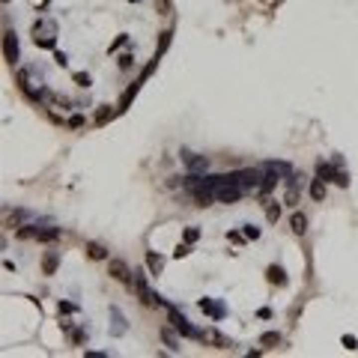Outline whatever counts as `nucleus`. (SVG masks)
I'll return each instance as SVG.
<instances>
[{
	"instance_id": "f3484780",
	"label": "nucleus",
	"mask_w": 358,
	"mask_h": 358,
	"mask_svg": "<svg viewBox=\"0 0 358 358\" xmlns=\"http://www.w3.org/2000/svg\"><path fill=\"white\" fill-rule=\"evenodd\" d=\"M281 206H284V203H278V200H269V203H266V221H269V224H275V221L281 218Z\"/></svg>"
},
{
	"instance_id": "1a4fd4ad",
	"label": "nucleus",
	"mask_w": 358,
	"mask_h": 358,
	"mask_svg": "<svg viewBox=\"0 0 358 358\" xmlns=\"http://www.w3.org/2000/svg\"><path fill=\"white\" fill-rule=\"evenodd\" d=\"M290 227H293L296 236H305V233H308V215H305V212H293V215H290Z\"/></svg>"
},
{
	"instance_id": "7ed1b4c3",
	"label": "nucleus",
	"mask_w": 358,
	"mask_h": 358,
	"mask_svg": "<svg viewBox=\"0 0 358 358\" xmlns=\"http://www.w3.org/2000/svg\"><path fill=\"white\" fill-rule=\"evenodd\" d=\"M215 200H218V203H227V206L239 203V200H242V185H224V188H218V191H215Z\"/></svg>"
},
{
	"instance_id": "e433bc0d",
	"label": "nucleus",
	"mask_w": 358,
	"mask_h": 358,
	"mask_svg": "<svg viewBox=\"0 0 358 358\" xmlns=\"http://www.w3.org/2000/svg\"><path fill=\"white\" fill-rule=\"evenodd\" d=\"M81 125H84V117H72L69 119V128H81Z\"/></svg>"
},
{
	"instance_id": "7c9ffc66",
	"label": "nucleus",
	"mask_w": 358,
	"mask_h": 358,
	"mask_svg": "<svg viewBox=\"0 0 358 358\" xmlns=\"http://www.w3.org/2000/svg\"><path fill=\"white\" fill-rule=\"evenodd\" d=\"M245 236L254 242V239H260V230H257V227H251V224H245Z\"/></svg>"
},
{
	"instance_id": "f03ea898",
	"label": "nucleus",
	"mask_w": 358,
	"mask_h": 358,
	"mask_svg": "<svg viewBox=\"0 0 358 358\" xmlns=\"http://www.w3.org/2000/svg\"><path fill=\"white\" fill-rule=\"evenodd\" d=\"M167 320H170V326H173L179 335H188V338H197V341H203V332H197V329H194V326H191V323H188V320H185L179 311H176V308H167Z\"/></svg>"
},
{
	"instance_id": "6ab92c4d",
	"label": "nucleus",
	"mask_w": 358,
	"mask_h": 358,
	"mask_svg": "<svg viewBox=\"0 0 358 358\" xmlns=\"http://www.w3.org/2000/svg\"><path fill=\"white\" fill-rule=\"evenodd\" d=\"M87 257H90V260H108V251H105V245L90 242V245H87Z\"/></svg>"
},
{
	"instance_id": "4468645a",
	"label": "nucleus",
	"mask_w": 358,
	"mask_h": 358,
	"mask_svg": "<svg viewBox=\"0 0 358 358\" xmlns=\"http://www.w3.org/2000/svg\"><path fill=\"white\" fill-rule=\"evenodd\" d=\"M146 266H149V272H152V275H161V272H164V260H161V254L146 251Z\"/></svg>"
},
{
	"instance_id": "dca6fc26",
	"label": "nucleus",
	"mask_w": 358,
	"mask_h": 358,
	"mask_svg": "<svg viewBox=\"0 0 358 358\" xmlns=\"http://www.w3.org/2000/svg\"><path fill=\"white\" fill-rule=\"evenodd\" d=\"M200 311H203V314H209V317H215V320H221V317H224V308H221V305H212L209 299H200Z\"/></svg>"
},
{
	"instance_id": "423d86ee",
	"label": "nucleus",
	"mask_w": 358,
	"mask_h": 358,
	"mask_svg": "<svg viewBox=\"0 0 358 358\" xmlns=\"http://www.w3.org/2000/svg\"><path fill=\"white\" fill-rule=\"evenodd\" d=\"M108 275H111L114 281H119V284H131V272H128V266H125L122 260H111V263H108Z\"/></svg>"
},
{
	"instance_id": "39448f33",
	"label": "nucleus",
	"mask_w": 358,
	"mask_h": 358,
	"mask_svg": "<svg viewBox=\"0 0 358 358\" xmlns=\"http://www.w3.org/2000/svg\"><path fill=\"white\" fill-rule=\"evenodd\" d=\"M182 161H185V167H188L191 173H203V170L209 167V158H203V155H197V152H188V149H182Z\"/></svg>"
},
{
	"instance_id": "412c9836",
	"label": "nucleus",
	"mask_w": 358,
	"mask_h": 358,
	"mask_svg": "<svg viewBox=\"0 0 358 358\" xmlns=\"http://www.w3.org/2000/svg\"><path fill=\"white\" fill-rule=\"evenodd\" d=\"M260 170H242V185L245 188H254V185H260Z\"/></svg>"
},
{
	"instance_id": "ea45409f",
	"label": "nucleus",
	"mask_w": 358,
	"mask_h": 358,
	"mask_svg": "<svg viewBox=\"0 0 358 358\" xmlns=\"http://www.w3.org/2000/svg\"><path fill=\"white\" fill-rule=\"evenodd\" d=\"M131 3H137V0H131Z\"/></svg>"
},
{
	"instance_id": "9d476101",
	"label": "nucleus",
	"mask_w": 358,
	"mask_h": 358,
	"mask_svg": "<svg viewBox=\"0 0 358 358\" xmlns=\"http://www.w3.org/2000/svg\"><path fill=\"white\" fill-rule=\"evenodd\" d=\"M161 341L170 347V353H179L182 347H179V338H176V329L173 326H161Z\"/></svg>"
},
{
	"instance_id": "cd10ccee",
	"label": "nucleus",
	"mask_w": 358,
	"mask_h": 358,
	"mask_svg": "<svg viewBox=\"0 0 358 358\" xmlns=\"http://www.w3.org/2000/svg\"><path fill=\"white\" fill-rule=\"evenodd\" d=\"M341 344H344L347 350H358V341L353 338V335H344V338H341Z\"/></svg>"
},
{
	"instance_id": "2f4dec72",
	"label": "nucleus",
	"mask_w": 358,
	"mask_h": 358,
	"mask_svg": "<svg viewBox=\"0 0 358 358\" xmlns=\"http://www.w3.org/2000/svg\"><path fill=\"white\" fill-rule=\"evenodd\" d=\"M188 251H191V248H188V242H182V245H179V248L173 251V257H176V260H182V257L188 254Z\"/></svg>"
},
{
	"instance_id": "58836bf2",
	"label": "nucleus",
	"mask_w": 358,
	"mask_h": 358,
	"mask_svg": "<svg viewBox=\"0 0 358 358\" xmlns=\"http://www.w3.org/2000/svg\"><path fill=\"white\" fill-rule=\"evenodd\" d=\"M119 45H125V36H117V42H114V45H111V51H117V48H119Z\"/></svg>"
},
{
	"instance_id": "0eeeda50",
	"label": "nucleus",
	"mask_w": 358,
	"mask_h": 358,
	"mask_svg": "<svg viewBox=\"0 0 358 358\" xmlns=\"http://www.w3.org/2000/svg\"><path fill=\"white\" fill-rule=\"evenodd\" d=\"M302 179H305V176H293V179L287 182V191H284V206H296V203H299V197H302V194H299V191H302Z\"/></svg>"
},
{
	"instance_id": "4c0bfd02",
	"label": "nucleus",
	"mask_w": 358,
	"mask_h": 358,
	"mask_svg": "<svg viewBox=\"0 0 358 358\" xmlns=\"http://www.w3.org/2000/svg\"><path fill=\"white\" fill-rule=\"evenodd\" d=\"M75 311V305H69V302H60V314H72Z\"/></svg>"
},
{
	"instance_id": "c85d7f7f",
	"label": "nucleus",
	"mask_w": 358,
	"mask_h": 358,
	"mask_svg": "<svg viewBox=\"0 0 358 358\" xmlns=\"http://www.w3.org/2000/svg\"><path fill=\"white\" fill-rule=\"evenodd\" d=\"M75 84H78V87H90V75H87V72H78V75H75Z\"/></svg>"
},
{
	"instance_id": "f8f14e48",
	"label": "nucleus",
	"mask_w": 358,
	"mask_h": 358,
	"mask_svg": "<svg viewBox=\"0 0 358 358\" xmlns=\"http://www.w3.org/2000/svg\"><path fill=\"white\" fill-rule=\"evenodd\" d=\"M266 278H269L272 287H284V284H287V272H284L281 266H269V269H266Z\"/></svg>"
},
{
	"instance_id": "72a5a7b5",
	"label": "nucleus",
	"mask_w": 358,
	"mask_h": 358,
	"mask_svg": "<svg viewBox=\"0 0 358 358\" xmlns=\"http://www.w3.org/2000/svg\"><path fill=\"white\" fill-rule=\"evenodd\" d=\"M155 6H158V12L164 15V12H170V0H155Z\"/></svg>"
},
{
	"instance_id": "bb28decb",
	"label": "nucleus",
	"mask_w": 358,
	"mask_h": 358,
	"mask_svg": "<svg viewBox=\"0 0 358 358\" xmlns=\"http://www.w3.org/2000/svg\"><path fill=\"white\" fill-rule=\"evenodd\" d=\"M227 239H230V242H236V245H242L248 236H245V233H239V230H230V233H227Z\"/></svg>"
},
{
	"instance_id": "a878e982",
	"label": "nucleus",
	"mask_w": 358,
	"mask_h": 358,
	"mask_svg": "<svg viewBox=\"0 0 358 358\" xmlns=\"http://www.w3.org/2000/svg\"><path fill=\"white\" fill-rule=\"evenodd\" d=\"M182 239H185V242H188V245H194V242H197V239H200V230H197V227H188V230H185V233H182Z\"/></svg>"
},
{
	"instance_id": "20e7f679",
	"label": "nucleus",
	"mask_w": 358,
	"mask_h": 358,
	"mask_svg": "<svg viewBox=\"0 0 358 358\" xmlns=\"http://www.w3.org/2000/svg\"><path fill=\"white\" fill-rule=\"evenodd\" d=\"M3 57H6V63H18V36L12 30L3 33Z\"/></svg>"
},
{
	"instance_id": "393cba45",
	"label": "nucleus",
	"mask_w": 358,
	"mask_h": 358,
	"mask_svg": "<svg viewBox=\"0 0 358 358\" xmlns=\"http://www.w3.org/2000/svg\"><path fill=\"white\" fill-rule=\"evenodd\" d=\"M278 344H281V335H278V332H266V335L260 338V347H266V350H269V347H278Z\"/></svg>"
},
{
	"instance_id": "b1692460",
	"label": "nucleus",
	"mask_w": 358,
	"mask_h": 358,
	"mask_svg": "<svg viewBox=\"0 0 358 358\" xmlns=\"http://www.w3.org/2000/svg\"><path fill=\"white\" fill-rule=\"evenodd\" d=\"M36 233H39V227H33V224H24V227H18V230H15V236H18V239H36Z\"/></svg>"
},
{
	"instance_id": "6e6552de",
	"label": "nucleus",
	"mask_w": 358,
	"mask_h": 358,
	"mask_svg": "<svg viewBox=\"0 0 358 358\" xmlns=\"http://www.w3.org/2000/svg\"><path fill=\"white\" fill-rule=\"evenodd\" d=\"M203 341H206V344H212V347H218V350H230V347H233V341H230V338H224L218 329L203 332Z\"/></svg>"
},
{
	"instance_id": "c756f323",
	"label": "nucleus",
	"mask_w": 358,
	"mask_h": 358,
	"mask_svg": "<svg viewBox=\"0 0 358 358\" xmlns=\"http://www.w3.org/2000/svg\"><path fill=\"white\" fill-rule=\"evenodd\" d=\"M131 63H134L131 54H122V57H119V69H131Z\"/></svg>"
},
{
	"instance_id": "f257e3e1",
	"label": "nucleus",
	"mask_w": 358,
	"mask_h": 358,
	"mask_svg": "<svg viewBox=\"0 0 358 358\" xmlns=\"http://www.w3.org/2000/svg\"><path fill=\"white\" fill-rule=\"evenodd\" d=\"M317 176H320L323 182H335V185H341V188H350V176H347L344 170H338V167L326 164V161H320V164H317Z\"/></svg>"
},
{
	"instance_id": "2eb2a0df",
	"label": "nucleus",
	"mask_w": 358,
	"mask_h": 358,
	"mask_svg": "<svg viewBox=\"0 0 358 358\" xmlns=\"http://www.w3.org/2000/svg\"><path fill=\"white\" fill-rule=\"evenodd\" d=\"M263 170H275L278 176H290V173H293V167H290L287 161H266Z\"/></svg>"
},
{
	"instance_id": "aec40b11",
	"label": "nucleus",
	"mask_w": 358,
	"mask_h": 358,
	"mask_svg": "<svg viewBox=\"0 0 358 358\" xmlns=\"http://www.w3.org/2000/svg\"><path fill=\"white\" fill-rule=\"evenodd\" d=\"M111 320H114V326H111V335H125V320H122V314L119 311H111Z\"/></svg>"
},
{
	"instance_id": "a211bd4d",
	"label": "nucleus",
	"mask_w": 358,
	"mask_h": 358,
	"mask_svg": "<svg viewBox=\"0 0 358 358\" xmlns=\"http://www.w3.org/2000/svg\"><path fill=\"white\" fill-rule=\"evenodd\" d=\"M60 233H63V230H57V227H39L36 239H39V242H54V239H60Z\"/></svg>"
},
{
	"instance_id": "473e14b6",
	"label": "nucleus",
	"mask_w": 358,
	"mask_h": 358,
	"mask_svg": "<svg viewBox=\"0 0 358 358\" xmlns=\"http://www.w3.org/2000/svg\"><path fill=\"white\" fill-rule=\"evenodd\" d=\"M167 45H170V33H161V42H158V54H161Z\"/></svg>"
},
{
	"instance_id": "4be33fe9",
	"label": "nucleus",
	"mask_w": 358,
	"mask_h": 358,
	"mask_svg": "<svg viewBox=\"0 0 358 358\" xmlns=\"http://www.w3.org/2000/svg\"><path fill=\"white\" fill-rule=\"evenodd\" d=\"M140 84H143V78H140V81H137V84H131V87H128V90H125V96H122V102H119V108H117V111H122V108H128V102H131V99H134V93H137V90H140Z\"/></svg>"
},
{
	"instance_id": "f704fd0d",
	"label": "nucleus",
	"mask_w": 358,
	"mask_h": 358,
	"mask_svg": "<svg viewBox=\"0 0 358 358\" xmlns=\"http://www.w3.org/2000/svg\"><path fill=\"white\" fill-rule=\"evenodd\" d=\"M36 45H39V48H54V39H42V36H39Z\"/></svg>"
},
{
	"instance_id": "9b49d317",
	"label": "nucleus",
	"mask_w": 358,
	"mask_h": 358,
	"mask_svg": "<svg viewBox=\"0 0 358 358\" xmlns=\"http://www.w3.org/2000/svg\"><path fill=\"white\" fill-rule=\"evenodd\" d=\"M57 266H60V254H57V251H45V257H42V272H45V275H54Z\"/></svg>"
},
{
	"instance_id": "c9c22d12",
	"label": "nucleus",
	"mask_w": 358,
	"mask_h": 358,
	"mask_svg": "<svg viewBox=\"0 0 358 358\" xmlns=\"http://www.w3.org/2000/svg\"><path fill=\"white\" fill-rule=\"evenodd\" d=\"M54 102H57V105H60V108H72V102H69V99H66V96H54Z\"/></svg>"
},
{
	"instance_id": "5701e85b",
	"label": "nucleus",
	"mask_w": 358,
	"mask_h": 358,
	"mask_svg": "<svg viewBox=\"0 0 358 358\" xmlns=\"http://www.w3.org/2000/svg\"><path fill=\"white\" fill-rule=\"evenodd\" d=\"M111 114H114V111H111V105H102V108H99V114H96V119H93V125H105V122L111 119Z\"/></svg>"
},
{
	"instance_id": "ddd939ff",
	"label": "nucleus",
	"mask_w": 358,
	"mask_h": 358,
	"mask_svg": "<svg viewBox=\"0 0 358 358\" xmlns=\"http://www.w3.org/2000/svg\"><path fill=\"white\" fill-rule=\"evenodd\" d=\"M308 194H311V200H317V203H320V200H326V182L317 176V179L308 185Z\"/></svg>"
}]
</instances>
